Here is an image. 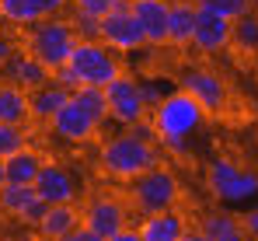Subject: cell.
<instances>
[{
	"label": "cell",
	"mask_w": 258,
	"mask_h": 241,
	"mask_svg": "<svg viewBox=\"0 0 258 241\" xmlns=\"http://www.w3.org/2000/svg\"><path fill=\"white\" fill-rule=\"evenodd\" d=\"M206 189L223 203H248L258 196V171H248L230 158H213L206 168Z\"/></svg>",
	"instance_id": "5"
},
{
	"label": "cell",
	"mask_w": 258,
	"mask_h": 241,
	"mask_svg": "<svg viewBox=\"0 0 258 241\" xmlns=\"http://www.w3.org/2000/svg\"><path fill=\"white\" fill-rule=\"evenodd\" d=\"M192 28H196V4L188 0H168V45H192Z\"/></svg>",
	"instance_id": "20"
},
{
	"label": "cell",
	"mask_w": 258,
	"mask_h": 241,
	"mask_svg": "<svg viewBox=\"0 0 258 241\" xmlns=\"http://www.w3.org/2000/svg\"><path fill=\"white\" fill-rule=\"evenodd\" d=\"M105 241H140V234H136L133 227H122L119 234H112V238H105Z\"/></svg>",
	"instance_id": "35"
},
{
	"label": "cell",
	"mask_w": 258,
	"mask_h": 241,
	"mask_svg": "<svg viewBox=\"0 0 258 241\" xmlns=\"http://www.w3.org/2000/svg\"><path fill=\"white\" fill-rule=\"evenodd\" d=\"M59 241H105V238H101V234H94V231H87L84 224H77L67 238H59Z\"/></svg>",
	"instance_id": "32"
},
{
	"label": "cell",
	"mask_w": 258,
	"mask_h": 241,
	"mask_svg": "<svg viewBox=\"0 0 258 241\" xmlns=\"http://www.w3.org/2000/svg\"><path fill=\"white\" fill-rule=\"evenodd\" d=\"M98 164L105 175L119 178V182H133L136 175L150 171L154 164H161V151L154 143V129L150 122H136L126 133L108 136L98 151Z\"/></svg>",
	"instance_id": "1"
},
{
	"label": "cell",
	"mask_w": 258,
	"mask_h": 241,
	"mask_svg": "<svg viewBox=\"0 0 258 241\" xmlns=\"http://www.w3.org/2000/svg\"><path fill=\"white\" fill-rule=\"evenodd\" d=\"M35 192L42 196L49 206L52 203H77V178L56 164V161H42V171L35 178Z\"/></svg>",
	"instance_id": "15"
},
{
	"label": "cell",
	"mask_w": 258,
	"mask_h": 241,
	"mask_svg": "<svg viewBox=\"0 0 258 241\" xmlns=\"http://www.w3.org/2000/svg\"><path fill=\"white\" fill-rule=\"evenodd\" d=\"M140 241H178L185 234V217L174 210H161V213H143L140 227H136Z\"/></svg>",
	"instance_id": "18"
},
{
	"label": "cell",
	"mask_w": 258,
	"mask_h": 241,
	"mask_svg": "<svg viewBox=\"0 0 258 241\" xmlns=\"http://www.w3.org/2000/svg\"><path fill=\"white\" fill-rule=\"evenodd\" d=\"M129 11H133L147 45H154V49L168 45V0H133Z\"/></svg>",
	"instance_id": "14"
},
{
	"label": "cell",
	"mask_w": 258,
	"mask_h": 241,
	"mask_svg": "<svg viewBox=\"0 0 258 241\" xmlns=\"http://www.w3.org/2000/svg\"><path fill=\"white\" fill-rule=\"evenodd\" d=\"M230 42L241 45L244 53H258V14H241L234 25H230Z\"/></svg>",
	"instance_id": "25"
},
{
	"label": "cell",
	"mask_w": 258,
	"mask_h": 241,
	"mask_svg": "<svg viewBox=\"0 0 258 241\" xmlns=\"http://www.w3.org/2000/svg\"><path fill=\"white\" fill-rule=\"evenodd\" d=\"M39 7V18H59L67 11V0H35Z\"/></svg>",
	"instance_id": "31"
},
{
	"label": "cell",
	"mask_w": 258,
	"mask_h": 241,
	"mask_svg": "<svg viewBox=\"0 0 258 241\" xmlns=\"http://www.w3.org/2000/svg\"><path fill=\"white\" fill-rule=\"evenodd\" d=\"M203 7H210L216 14H223L227 21H237L241 14H248L251 11V0H199Z\"/></svg>",
	"instance_id": "28"
},
{
	"label": "cell",
	"mask_w": 258,
	"mask_h": 241,
	"mask_svg": "<svg viewBox=\"0 0 258 241\" xmlns=\"http://www.w3.org/2000/svg\"><path fill=\"white\" fill-rule=\"evenodd\" d=\"M188 4H199V0H188Z\"/></svg>",
	"instance_id": "39"
},
{
	"label": "cell",
	"mask_w": 258,
	"mask_h": 241,
	"mask_svg": "<svg viewBox=\"0 0 258 241\" xmlns=\"http://www.w3.org/2000/svg\"><path fill=\"white\" fill-rule=\"evenodd\" d=\"M0 210L28 227H35L42 220V213L49 210V203L35 192V185H14V182H4L0 189Z\"/></svg>",
	"instance_id": "10"
},
{
	"label": "cell",
	"mask_w": 258,
	"mask_h": 241,
	"mask_svg": "<svg viewBox=\"0 0 258 241\" xmlns=\"http://www.w3.org/2000/svg\"><path fill=\"white\" fill-rule=\"evenodd\" d=\"M70 102H77L87 116H94L98 122L108 119V105H105V91H101V87L81 84V87H74V91H70Z\"/></svg>",
	"instance_id": "24"
},
{
	"label": "cell",
	"mask_w": 258,
	"mask_h": 241,
	"mask_svg": "<svg viewBox=\"0 0 258 241\" xmlns=\"http://www.w3.org/2000/svg\"><path fill=\"white\" fill-rule=\"evenodd\" d=\"M25 147H28V129L18 122H0V161H7Z\"/></svg>",
	"instance_id": "27"
},
{
	"label": "cell",
	"mask_w": 258,
	"mask_h": 241,
	"mask_svg": "<svg viewBox=\"0 0 258 241\" xmlns=\"http://www.w3.org/2000/svg\"><path fill=\"white\" fill-rule=\"evenodd\" d=\"M67 67L77 74L81 84H91V87H105L115 74H122L115 53H112L101 39H77L70 60H67Z\"/></svg>",
	"instance_id": "4"
},
{
	"label": "cell",
	"mask_w": 258,
	"mask_h": 241,
	"mask_svg": "<svg viewBox=\"0 0 258 241\" xmlns=\"http://www.w3.org/2000/svg\"><path fill=\"white\" fill-rule=\"evenodd\" d=\"M39 171H42V158L32 147H25V151H18L4 161V178L14 182V185H35Z\"/></svg>",
	"instance_id": "21"
},
{
	"label": "cell",
	"mask_w": 258,
	"mask_h": 241,
	"mask_svg": "<svg viewBox=\"0 0 258 241\" xmlns=\"http://www.w3.org/2000/svg\"><path fill=\"white\" fill-rule=\"evenodd\" d=\"M241 231H244L251 241H258V206H255V210H248V217L241 220Z\"/></svg>",
	"instance_id": "33"
},
{
	"label": "cell",
	"mask_w": 258,
	"mask_h": 241,
	"mask_svg": "<svg viewBox=\"0 0 258 241\" xmlns=\"http://www.w3.org/2000/svg\"><path fill=\"white\" fill-rule=\"evenodd\" d=\"M4 182H7V178H4V161H0V189H4Z\"/></svg>",
	"instance_id": "37"
},
{
	"label": "cell",
	"mask_w": 258,
	"mask_h": 241,
	"mask_svg": "<svg viewBox=\"0 0 258 241\" xmlns=\"http://www.w3.org/2000/svg\"><path fill=\"white\" fill-rule=\"evenodd\" d=\"M133 0H119L115 4V11H108L101 21H98V39L105 42L112 53H136V49H143L147 42H143V32H140V25H136V18H133Z\"/></svg>",
	"instance_id": "8"
},
{
	"label": "cell",
	"mask_w": 258,
	"mask_h": 241,
	"mask_svg": "<svg viewBox=\"0 0 258 241\" xmlns=\"http://www.w3.org/2000/svg\"><path fill=\"white\" fill-rule=\"evenodd\" d=\"M74 32H77V39H98V18L77 14L74 18Z\"/></svg>",
	"instance_id": "30"
},
{
	"label": "cell",
	"mask_w": 258,
	"mask_h": 241,
	"mask_svg": "<svg viewBox=\"0 0 258 241\" xmlns=\"http://www.w3.org/2000/svg\"><path fill=\"white\" fill-rule=\"evenodd\" d=\"M0 32H4V21H0Z\"/></svg>",
	"instance_id": "38"
},
{
	"label": "cell",
	"mask_w": 258,
	"mask_h": 241,
	"mask_svg": "<svg viewBox=\"0 0 258 241\" xmlns=\"http://www.w3.org/2000/svg\"><path fill=\"white\" fill-rule=\"evenodd\" d=\"M52 77V70H45L42 63L32 56V53H14L4 67H0V80H7V84H18V87H25V91H32V87H39L45 80Z\"/></svg>",
	"instance_id": "16"
},
{
	"label": "cell",
	"mask_w": 258,
	"mask_h": 241,
	"mask_svg": "<svg viewBox=\"0 0 258 241\" xmlns=\"http://www.w3.org/2000/svg\"><path fill=\"white\" fill-rule=\"evenodd\" d=\"M115 4H119V0H74V11H77V14H87V18H98V21H101L108 11H115Z\"/></svg>",
	"instance_id": "29"
},
{
	"label": "cell",
	"mask_w": 258,
	"mask_h": 241,
	"mask_svg": "<svg viewBox=\"0 0 258 241\" xmlns=\"http://www.w3.org/2000/svg\"><path fill=\"white\" fill-rule=\"evenodd\" d=\"M178 87L188 91L206 116H220L227 109V84L220 80V74L206 70V67H188L178 80Z\"/></svg>",
	"instance_id": "9"
},
{
	"label": "cell",
	"mask_w": 258,
	"mask_h": 241,
	"mask_svg": "<svg viewBox=\"0 0 258 241\" xmlns=\"http://www.w3.org/2000/svg\"><path fill=\"white\" fill-rule=\"evenodd\" d=\"M150 129H154V140H161L164 147H171V151H185V143H188V136L203 126L206 119V112L199 109V102L188 94V91H171V94H164L154 109H150Z\"/></svg>",
	"instance_id": "2"
},
{
	"label": "cell",
	"mask_w": 258,
	"mask_h": 241,
	"mask_svg": "<svg viewBox=\"0 0 258 241\" xmlns=\"http://www.w3.org/2000/svg\"><path fill=\"white\" fill-rule=\"evenodd\" d=\"M181 200V189H178V178L174 171L154 164L150 171L136 175L133 178V203L140 213H161V210H174Z\"/></svg>",
	"instance_id": "6"
},
{
	"label": "cell",
	"mask_w": 258,
	"mask_h": 241,
	"mask_svg": "<svg viewBox=\"0 0 258 241\" xmlns=\"http://www.w3.org/2000/svg\"><path fill=\"white\" fill-rule=\"evenodd\" d=\"M230 25L223 14H216L210 7L196 4V28H192V45L203 53H223L230 45Z\"/></svg>",
	"instance_id": "12"
},
{
	"label": "cell",
	"mask_w": 258,
	"mask_h": 241,
	"mask_svg": "<svg viewBox=\"0 0 258 241\" xmlns=\"http://www.w3.org/2000/svg\"><path fill=\"white\" fill-rule=\"evenodd\" d=\"M178 241H210V238H206L203 231H188V227H185V234H181Z\"/></svg>",
	"instance_id": "36"
},
{
	"label": "cell",
	"mask_w": 258,
	"mask_h": 241,
	"mask_svg": "<svg viewBox=\"0 0 258 241\" xmlns=\"http://www.w3.org/2000/svg\"><path fill=\"white\" fill-rule=\"evenodd\" d=\"M67 102H70V91L49 77L45 84H39V87L28 91V116L39 119V122H49L63 105H67Z\"/></svg>",
	"instance_id": "17"
},
{
	"label": "cell",
	"mask_w": 258,
	"mask_h": 241,
	"mask_svg": "<svg viewBox=\"0 0 258 241\" xmlns=\"http://www.w3.org/2000/svg\"><path fill=\"white\" fill-rule=\"evenodd\" d=\"M81 224H84L87 231L101 234V238H112L122 227H129V213L115 196H98V200H91L81 210Z\"/></svg>",
	"instance_id": "11"
},
{
	"label": "cell",
	"mask_w": 258,
	"mask_h": 241,
	"mask_svg": "<svg viewBox=\"0 0 258 241\" xmlns=\"http://www.w3.org/2000/svg\"><path fill=\"white\" fill-rule=\"evenodd\" d=\"M28 119H32V116H28V91L18 87V84L0 80V122H18V126H25Z\"/></svg>",
	"instance_id": "22"
},
{
	"label": "cell",
	"mask_w": 258,
	"mask_h": 241,
	"mask_svg": "<svg viewBox=\"0 0 258 241\" xmlns=\"http://www.w3.org/2000/svg\"><path fill=\"white\" fill-rule=\"evenodd\" d=\"M74 45H77V32L63 18H42L25 28V53H32L45 70L63 67L70 60Z\"/></svg>",
	"instance_id": "3"
},
{
	"label": "cell",
	"mask_w": 258,
	"mask_h": 241,
	"mask_svg": "<svg viewBox=\"0 0 258 241\" xmlns=\"http://www.w3.org/2000/svg\"><path fill=\"white\" fill-rule=\"evenodd\" d=\"M14 53H18V45H14V42H11L7 35H4V32H0V67H4V63H7Z\"/></svg>",
	"instance_id": "34"
},
{
	"label": "cell",
	"mask_w": 258,
	"mask_h": 241,
	"mask_svg": "<svg viewBox=\"0 0 258 241\" xmlns=\"http://www.w3.org/2000/svg\"><path fill=\"white\" fill-rule=\"evenodd\" d=\"M199 231H203L210 241H227L230 234H237V231H241V220H237V217H230V213H206Z\"/></svg>",
	"instance_id": "26"
},
{
	"label": "cell",
	"mask_w": 258,
	"mask_h": 241,
	"mask_svg": "<svg viewBox=\"0 0 258 241\" xmlns=\"http://www.w3.org/2000/svg\"><path fill=\"white\" fill-rule=\"evenodd\" d=\"M105 105H108V119H115L119 126H136V122H147L150 109H147V98H143V87L140 80L129 77V74H115L105 87Z\"/></svg>",
	"instance_id": "7"
},
{
	"label": "cell",
	"mask_w": 258,
	"mask_h": 241,
	"mask_svg": "<svg viewBox=\"0 0 258 241\" xmlns=\"http://www.w3.org/2000/svg\"><path fill=\"white\" fill-rule=\"evenodd\" d=\"M77 224H81V210H77V203H52L35 227H39V234H42L45 241H59V238H67Z\"/></svg>",
	"instance_id": "19"
},
{
	"label": "cell",
	"mask_w": 258,
	"mask_h": 241,
	"mask_svg": "<svg viewBox=\"0 0 258 241\" xmlns=\"http://www.w3.org/2000/svg\"><path fill=\"white\" fill-rule=\"evenodd\" d=\"M0 21L14 25V28H28V25L42 21V18H39L35 0H0Z\"/></svg>",
	"instance_id": "23"
},
{
	"label": "cell",
	"mask_w": 258,
	"mask_h": 241,
	"mask_svg": "<svg viewBox=\"0 0 258 241\" xmlns=\"http://www.w3.org/2000/svg\"><path fill=\"white\" fill-rule=\"evenodd\" d=\"M49 126H52V133H56L59 140H67V143H87V140L98 133L101 122L94 119V116H87L77 102H67V105L49 119Z\"/></svg>",
	"instance_id": "13"
}]
</instances>
